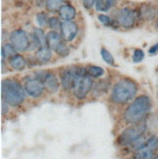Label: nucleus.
<instances>
[{
  "instance_id": "f257e3e1",
  "label": "nucleus",
  "mask_w": 158,
  "mask_h": 159,
  "mask_svg": "<svg viewBox=\"0 0 158 159\" xmlns=\"http://www.w3.org/2000/svg\"><path fill=\"white\" fill-rule=\"evenodd\" d=\"M150 108H151L150 99L145 95L140 96L126 108L124 119L128 124L140 123L142 120L145 119Z\"/></svg>"
},
{
  "instance_id": "f03ea898",
  "label": "nucleus",
  "mask_w": 158,
  "mask_h": 159,
  "mask_svg": "<svg viewBox=\"0 0 158 159\" xmlns=\"http://www.w3.org/2000/svg\"><path fill=\"white\" fill-rule=\"evenodd\" d=\"M137 91H138V87L133 80L123 78L120 79L112 88L111 98L113 102L124 105L134 98Z\"/></svg>"
},
{
  "instance_id": "7ed1b4c3",
  "label": "nucleus",
  "mask_w": 158,
  "mask_h": 159,
  "mask_svg": "<svg viewBox=\"0 0 158 159\" xmlns=\"http://www.w3.org/2000/svg\"><path fill=\"white\" fill-rule=\"evenodd\" d=\"M2 100L10 106H20L25 100V91L20 83L14 79H5L1 83Z\"/></svg>"
},
{
  "instance_id": "20e7f679",
  "label": "nucleus",
  "mask_w": 158,
  "mask_h": 159,
  "mask_svg": "<svg viewBox=\"0 0 158 159\" xmlns=\"http://www.w3.org/2000/svg\"><path fill=\"white\" fill-rule=\"evenodd\" d=\"M93 87V81L91 76L88 74L87 70L80 68L76 70L75 77L73 81V94L78 100H83L85 97L89 94Z\"/></svg>"
},
{
  "instance_id": "39448f33",
  "label": "nucleus",
  "mask_w": 158,
  "mask_h": 159,
  "mask_svg": "<svg viewBox=\"0 0 158 159\" xmlns=\"http://www.w3.org/2000/svg\"><path fill=\"white\" fill-rule=\"evenodd\" d=\"M147 131L146 124H135L126 128L118 137V143L121 146H130L142 139V135Z\"/></svg>"
},
{
  "instance_id": "423d86ee",
  "label": "nucleus",
  "mask_w": 158,
  "mask_h": 159,
  "mask_svg": "<svg viewBox=\"0 0 158 159\" xmlns=\"http://www.w3.org/2000/svg\"><path fill=\"white\" fill-rule=\"evenodd\" d=\"M139 17V13L131 8H122L119 9L115 14V22L119 25L130 29L133 27Z\"/></svg>"
},
{
  "instance_id": "0eeeda50",
  "label": "nucleus",
  "mask_w": 158,
  "mask_h": 159,
  "mask_svg": "<svg viewBox=\"0 0 158 159\" xmlns=\"http://www.w3.org/2000/svg\"><path fill=\"white\" fill-rule=\"evenodd\" d=\"M158 148V138L155 136L150 137L149 139L142 143L141 146L137 148L135 157L139 159H149L152 158L155 150Z\"/></svg>"
},
{
  "instance_id": "6e6552de",
  "label": "nucleus",
  "mask_w": 158,
  "mask_h": 159,
  "mask_svg": "<svg viewBox=\"0 0 158 159\" xmlns=\"http://www.w3.org/2000/svg\"><path fill=\"white\" fill-rule=\"evenodd\" d=\"M10 44L17 50V52H24L29 46V38L27 33L22 30H16L10 33Z\"/></svg>"
},
{
  "instance_id": "1a4fd4ad",
  "label": "nucleus",
  "mask_w": 158,
  "mask_h": 159,
  "mask_svg": "<svg viewBox=\"0 0 158 159\" xmlns=\"http://www.w3.org/2000/svg\"><path fill=\"white\" fill-rule=\"evenodd\" d=\"M36 78L43 83L44 87L50 94H55L58 92L60 88V82L55 74L51 72H40L37 74Z\"/></svg>"
},
{
  "instance_id": "9d476101",
  "label": "nucleus",
  "mask_w": 158,
  "mask_h": 159,
  "mask_svg": "<svg viewBox=\"0 0 158 159\" xmlns=\"http://www.w3.org/2000/svg\"><path fill=\"white\" fill-rule=\"evenodd\" d=\"M44 88L43 83L37 78L27 80L25 85V92L32 98H39L43 94Z\"/></svg>"
},
{
  "instance_id": "9b49d317",
  "label": "nucleus",
  "mask_w": 158,
  "mask_h": 159,
  "mask_svg": "<svg viewBox=\"0 0 158 159\" xmlns=\"http://www.w3.org/2000/svg\"><path fill=\"white\" fill-rule=\"evenodd\" d=\"M61 36L65 41H72L77 35L78 27L77 25L71 20H65L61 25Z\"/></svg>"
},
{
  "instance_id": "f8f14e48",
  "label": "nucleus",
  "mask_w": 158,
  "mask_h": 159,
  "mask_svg": "<svg viewBox=\"0 0 158 159\" xmlns=\"http://www.w3.org/2000/svg\"><path fill=\"white\" fill-rule=\"evenodd\" d=\"M75 73H76V70H65L61 77V86L65 90L70 89L73 85V81L75 77Z\"/></svg>"
},
{
  "instance_id": "ddd939ff",
  "label": "nucleus",
  "mask_w": 158,
  "mask_h": 159,
  "mask_svg": "<svg viewBox=\"0 0 158 159\" xmlns=\"http://www.w3.org/2000/svg\"><path fill=\"white\" fill-rule=\"evenodd\" d=\"M156 15V9L154 8V6L151 5H142L140 10H139V17H141L142 20H152Z\"/></svg>"
},
{
  "instance_id": "4468645a",
  "label": "nucleus",
  "mask_w": 158,
  "mask_h": 159,
  "mask_svg": "<svg viewBox=\"0 0 158 159\" xmlns=\"http://www.w3.org/2000/svg\"><path fill=\"white\" fill-rule=\"evenodd\" d=\"M60 17L65 20H70L76 16V11L70 5H63L59 10Z\"/></svg>"
},
{
  "instance_id": "2eb2a0df",
  "label": "nucleus",
  "mask_w": 158,
  "mask_h": 159,
  "mask_svg": "<svg viewBox=\"0 0 158 159\" xmlns=\"http://www.w3.org/2000/svg\"><path fill=\"white\" fill-rule=\"evenodd\" d=\"M9 64L10 66L14 68V70H23L24 68L26 66V61L25 59L20 56V55H15L10 58L9 60Z\"/></svg>"
},
{
  "instance_id": "dca6fc26",
  "label": "nucleus",
  "mask_w": 158,
  "mask_h": 159,
  "mask_svg": "<svg viewBox=\"0 0 158 159\" xmlns=\"http://www.w3.org/2000/svg\"><path fill=\"white\" fill-rule=\"evenodd\" d=\"M51 50V48H49L48 46L40 47L36 51V59L40 63H47V61H49L52 57Z\"/></svg>"
},
{
  "instance_id": "f3484780",
  "label": "nucleus",
  "mask_w": 158,
  "mask_h": 159,
  "mask_svg": "<svg viewBox=\"0 0 158 159\" xmlns=\"http://www.w3.org/2000/svg\"><path fill=\"white\" fill-rule=\"evenodd\" d=\"M46 36H47V45L52 50H54L57 47V45L61 41V37H63L57 31H50Z\"/></svg>"
},
{
  "instance_id": "a211bd4d",
  "label": "nucleus",
  "mask_w": 158,
  "mask_h": 159,
  "mask_svg": "<svg viewBox=\"0 0 158 159\" xmlns=\"http://www.w3.org/2000/svg\"><path fill=\"white\" fill-rule=\"evenodd\" d=\"M33 39L34 42L36 43L37 47H44V46H48L47 45V36L44 34L43 30L40 29H35L33 32Z\"/></svg>"
},
{
  "instance_id": "6ab92c4d",
  "label": "nucleus",
  "mask_w": 158,
  "mask_h": 159,
  "mask_svg": "<svg viewBox=\"0 0 158 159\" xmlns=\"http://www.w3.org/2000/svg\"><path fill=\"white\" fill-rule=\"evenodd\" d=\"M117 0H97L96 7L98 11H108Z\"/></svg>"
},
{
  "instance_id": "aec40b11",
  "label": "nucleus",
  "mask_w": 158,
  "mask_h": 159,
  "mask_svg": "<svg viewBox=\"0 0 158 159\" xmlns=\"http://www.w3.org/2000/svg\"><path fill=\"white\" fill-rule=\"evenodd\" d=\"M87 72L91 77H94V78H99L105 74L104 68L101 67V66H89L87 68Z\"/></svg>"
},
{
  "instance_id": "412c9836",
  "label": "nucleus",
  "mask_w": 158,
  "mask_h": 159,
  "mask_svg": "<svg viewBox=\"0 0 158 159\" xmlns=\"http://www.w3.org/2000/svg\"><path fill=\"white\" fill-rule=\"evenodd\" d=\"M46 8L51 11L55 12L57 10H60V8L64 5L63 0H46Z\"/></svg>"
},
{
  "instance_id": "4be33fe9",
  "label": "nucleus",
  "mask_w": 158,
  "mask_h": 159,
  "mask_svg": "<svg viewBox=\"0 0 158 159\" xmlns=\"http://www.w3.org/2000/svg\"><path fill=\"white\" fill-rule=\"evenodd\" d=\"M54 51L61 57H66V56H68V54H70V48H68L66 46V44L64 42L63 40H61V42L57 45V47L54 49Z\"/></svg>"
},
{
  "instance_id": "5701e85b",
  "label": "nucleus",
  "mask_w": 158,
  "mask_h": 159,
  "mask_svg": "<svg viewBox=\"0 0 158 159\" xmlns=\"http://www.w3.org/2000/svg\"><path fill=\"white\" fill-rule=\"evenodd\" d=\"M101 56H102V60H104L107 65H109V66L114 65V58L106 49H105V48H102L101 49Z\"/></svg>"
},
{
  "instance_id": "b1692460",
  "label": "nucleus",
  "mask_w": 158,
  "mask_h": 159,
  "mask_svg": "<svg viewBox=\"0 0 158 159\" xmlns=\"http://www.w3.org/2000/svg\"><path fill=\"white\" fill-rule=\"evenodd\" d=\"M48 25L50 26V29L54 30H61V23L60 22V20L58 18H55V17H52L48 20Z\"/></svg>"
},
{
  "instance_id": "393cba45",
  "label": "nucleus",
  "mask_w": 158,
  "mask_h": 159,
  "mask_svg": "<svg viewBox=\"0 0 158 159\" xmlns=\"http://www.w3.org/2000/svg\"><path fill=\"white\" fill-rule=\"evenodd\" d=\"M145 58V53L141 49H136L133 53L132 60L134 63H141V61Z\"/></svg>"
},
{
  "instance_id": "a878e982",
  "label": "nucleus",
  "mask_w": 158,
  "mask_h": 159,
  "mask_svg": "<svg viewBox=\"0 0 158 159\" xmlns=\"http://www.w3.org/2000/svg\"><path fill=\"white\" fill-rule=\"evenodd\" d=\"M2 50H4L5 54H6V56L7 57H13V56H15L16 55V52L17 50L15 49V48L13 47L12 44H5L2 48H1Z\"/></svg>"
},
{
  "instance_id": "bb28decb",
  "label": "nucleus",
  "mask_w": 158,
  "mask_h": 159,
  "mask_svg": "<svg viewBox=\"0 0 158 159\" xmlns=\"http://www.w3.org/2000/svg\"><path fill=\"white\" fill-rule=\"evenodd\" d=\"M36 20H37V24L39 25V26L43 27L48 24V19H47V15L45 13L41 12L39 14L36 15Z\"/></svg>"
},
{
  "instance_id": "cd10ccee",
  "label": "nucleus",
  "mask_w": 158,
  "mask_h": 159,
  "mask_svg": "<svg viewBox=\"0 0 158 159\" xmlns=\"http://www.w3.org/2000/svg\"><path fill=\"white\" fill-rule=\"evenodd\" d=\"M98 19H99V20H100V22H101L102 25H104L109 26V25H111V24H112L111 19L109 18L107 15H104V14H101V15H99Z\"/></svg>"
},
{
  "instance_id": "c85d7f7f",
  "label": "nucleus",
  "mask_w": 158,
  "mask_h": 159,
  "mask_svg": "<svg viewBox=\"0 0 158 159\" xmlns=\"http://www.w3.org/2000/svg\"><path fill=\"white\" fill-rule=\"evenodd\" d=\"M96 2H97V0H82V4L86 9H91L96 4Z\"/></svg>"
},
{
  "instance_id": "c756f323",
  "label": "nucleus",
  "mask_w": 158,
  "mask_h": 159,
  "mask_svg": "<svg viewBox=\"0 0 158 159\" xmlns=\"http://www.w3.org/2000/svg\"><path fill=\"white\" fill-rule=\"evenodd\" d=\"M157 52H158V43L150 47V49H149V51H148V53H149L150 55H155Z\"/></svg>"
},
{
  "instance_id": "7c9ffc66",
  "label": "nucleus",
  "mask_w": 158,
  "mask_h": 159,
  "mask_svg": "<svg viewBox=\"0 0 158 159\" xmlns=\"http://www.w3.org/2000/svg\"><path fill=\"white\" fill-rule=\"evenodd\" d=\"M8 105H9L8 102H6L5 101L2 100V113L3 114L7 113V111H8Z\"/></svg>"
},
{
  "instance_id": "2f4dec72",
  "label": "nucleus",
  "mask_w": 158,
  "mask_h": 159,
  "mask_svg": "<svg viewBox=\"0 0 158 159\" xmlns=\"http://www.w3.org/2000/svg\"><path fill=\"white\" fill-rule=\"evenodd\" d=\"M155 158H156V159H158V154H157V155L155 156Z\"/></svg>"
},
{
  "instance_id": "473e14b6",
  "label": "nucleus",
  "mask_w": 158,
  "mask_h": 159,
  "mask_svg": "<svg viewBox=\"0 0 158 159\" xmlns=\"http://www.w3.org/2000/svg\"><path fill=\"white\" fill-rule=\"evenodd\" d=\"M157 27H158V22H157Z\"/></svg>"
}]
</instances>
